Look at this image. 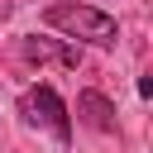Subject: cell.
Returning <instances> with one entry per match:
<instances>
[{
  "label": "cell",
  "mask_w": 153,
  "mask_h": 153,
  "mask_svg": "<svg viewBox=\"0 0 153 153\" xmlns=\"http://www.w3.org/2000/svg\"><path fill=\"white\" fill-rule=\"evenodd\" d=\"M43 24L57 29V33H67V38H76V43H96V48H115V43H120L115 14L96 10V5H81V0H57V5H48V10H43Z\"/></svg>",
  "instance_id": "cell-1"
},
{
  "label": "cell",
  "mask_w": 153,
  "mask_h": 153,
  "mask_svg": "<svg viewBox=\"0 0 153 153\" xmlns=\"http://www.w3.org/2000/svg\"><path fill=\"white\" fill-rule=\"evenodd\" d=\"M19 115H24L29 124H43L57 143L72 139V110H67V100H62L48 81H38V86H29V91L19 96Z\"/></svg>",
  "instance_id": "cell-2"
},
{
  "label": "cell",
  "mask_w": 153,
  "mask_h": 153,
  "mask_svg": "<svg viewBox=\"0 0 153 153\" xmlns=\"http://www.w3.org/2000/svg\"><path fill=\"white\" fill-rule=\"evenodd\" d=\"M19 53H24L29 62H57V67H76V62H81L76 48H67V43H57V38H38V33L19 38Z\"/></svg>",
  "instance_id": "cell-4"
},
{
  "label": "cell",
  "mask_w": 153,
  "mask_h": 153,
  "mask_svg": "<svg viewBox=\"0 0 153 153\" xmlns=\"http://www.w3.org/2000/svg\"><path fill=\"white\" fill-rule=\"evenodd\" d=\"M76 120L96 134H115V100L105 91H81L76 96Z\"/></svg>",
  "instance_id": "cell-3"
}]
</instances>
